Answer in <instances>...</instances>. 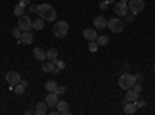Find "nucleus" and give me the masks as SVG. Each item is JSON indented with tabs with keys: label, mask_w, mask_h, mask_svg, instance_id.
Wrapping results in <instances>:
<instances>
[{
	"label": "nucleus",
	"mask_w": 155,
	"mask_h": 115,
	"mask_svg": "<svg viewBox=\"0 0 155 115\" xmlns=\"http://www.w3.org/2000/svg\"><path fill=\"white\" fill-rule=\"evenodd\" d=\"M37 14L41 16L45 22H53L56 19V9L51 6L50 3H42V5H39Z\"/></svg>",
	"instance_id": "nucleus-1"
},
{
	"label": "nucleus",
	"mask_w": 155,
	"mask_h": 115,
	"mask_svg": "<svg viewBox=\"0 0 155 115\" xmlns=\"http://www.w3.org/2000/svg\"><path fill=\"white\" fill-rule=\"evenodd\" d=\"M135 83H137L135 75H130V73H123V75L120 76V79H118V84H120V87L123 89V90L132 89Z\"/></svg>",
	"instance_id": "nucleus-2"
},
{
	"label": "nucleus",
	"mask_w": 155,
	"mask_h": 115,
	"mask_svg": "<svg viewBox=\"0 0 155 115\" xmlns=\"http://www.w3.org/2000/svg\"><path fill=\"white\" fill-rule=\"evenodd\" d=\"M107 28H109L112 33H115V34H120V33H123V30H124V22H123L120 17H112V19L107 22Z\"/></svg>",
	"instance_id": "nucleus-3"
},
{
	"label": "nucleus",
	"mask_w": 155,
	"mask_h": 115,
	"mask_svg": "<svg viewBox=\"0 0 155 115\" xmlns=\"http://www.w3.org/2000/svg\"><path fill=\"white\" fill-rule=\"evenodd\" d=\"M67 33H68V23L65 20H61V22H56L54 23L53 34L56 37H64V36H67Z\"/></svg>",
	"instance_id": "nucleus-4"
},
{
	"label": "nucleus",
	"mask_w": 155,
	"mask_h": 115,
	"mask_svg": "<svg viewBox=\"0 0 155 115\" xmlns=\"http://www.w3.org/2000/svg\"><path fill=\"white\" fill-rule=\"evenodd\" d=\"M127 9L132 14H138L144 9V0H129L127 2Z\"/></svg>",
	"instance_id": "nucleus-5"
},
{
	"label": "nucleus",
	"mask_w": 155,
	"mask_h": 115,
	"mask_svg": "<svg viewBox=\"0 0 155 115\" xmlns=\"http://www.w3.org/2000/svg\"><path fill=\"white\" fill-rule=\"evenodd\" d=\"M17 27L22 30V31H30L33 28V20L28 17V16H20L19 17V22H17Z\"/></svg>",
	"instance_id": "nucleus-6"
},
{
	"label": "nucleus",
	"mask_w": 155,
	"mask_h": 115,
	"mask_svg": "<svg viewBox=\"0 0 155 115\" xmlns=\"http://www.w3.org/2000/svg\"><path fill=\"white\" fill-rule=\"evenodd\" d=\"M5 79L8 81V84H9V86H16V84H19V81H20L22 78H20V75H19L17 72L11 70V72H8V73H6Z\"/></svg>",
	"instance_id": "nucleus-7"
},
{
	"label": "nucleus",
	"mask_w": 155,
	"mask_h": 115,
	"mask_svg": "<svg viewBox=\"0 0 155 115\" xmlns=\"http://www.w3.org/2000/svg\"><path fill=\"white\" fill-rule=\"evenodd\" d=\"M19 44H27V45H30V44H33L34 42V34L31 33V31H22V34H20V37H19Z\"/></svg>",
	"instance_id": "nucleus-8"
},
{
	"label": "nucleus",
	"mask_w": 155,
	"mask_h": 115,
	"mask_svg": "<svg viewBox=\"0 0 155 115\" xmlns=\"http://www.w3.org/2000/svg\"><path fill=\"white\" fill-rule=\"evenodd\" d=\"M58 101H59V95L56 93V92H50L47 96H45V103H47V106L48 107H56V104H58Z\"/></svg>",
	"instance_id": "nucleus-9"
},
{
	"label": "nucleus",
	"mask_w": 155,
	"mask_h": 115,
	"mask_svg": "<svg viewBox=\"0 0 155 115\" xmlns=\"http://www.w3.org/2000/svg\"><path fill=\"white\" fill-rule=\"evenodd\" d=\"M115 12H116L120 17H126V16H127V3H124V2L115 3Z\"/></svg>",
	"instance_id": "nucleus-10"
},
{
	"label": "nucleus",
	"mask_w": 155,
	"mask_h": 115,
	"mask_svg": "<svg viewBox=\"0 0 155 115\" xmlns=\"http://www.w3.org/2000/svg\"><path fill=\"white\" fill-rule=\"evenodd\" d=\"M93 27H95L96 30H104V28H107V20H106V17L96 16V17L93 19Z\"/></svg>",
	"instance_id": "nucleus-11"
},
{
	"label": "nucleus",
	"mask_w": 155,
	"mask_h": 115,
	"mask_svg": "<svg viewBox=\"0 0 155 115\" xmlns=\"http://www.w3.org/2000/svg\"><path fill=\"white\" fill-rule=\"evenodd\" d=\"M124 112L126 113H135L138 110V106H137V101H126L124 100Z\"/></svg>",
	"instance_id": "nucleus-12"
},
{
	"label": "nucleus",
	"mask_w": 155,
	"mask_h": 115,
	"mask_svg": "<svg viewBox=\"0 0 155 115\" xmlns=\"http://www.w3.org/2000/svg\"><path fill=\"white\" fill-rule=\"evenodd\" d=\"M82 34H84V37L90 42V41H96V37H98V31H96V28H85L84 31H82Z\"/></svg>",
	"instance_id": "nucleus-13"
},
{
	"label": "nucleus",
	"mask_w": 155,
	"mask_h": 115,
	"mask_svg": "<svg viewBox=\"0 0 155 115\" xmlns=\"http://www.w3.org/2000/svg\"><path fill=\"white\" fill-rule=\"evenodd\" d=\"M54 69H56V59H48V61H44V64H42V70L45 72V73H51V72H54Z\"/></svg>",
	"instance_id": "nucleus-14"
},
{
	"label": "nucleus",
	"mask_w": 155,
	"mask_h": 115,
	"mask_svg": "<svg viewBox=\"0 0 155 115\" xmlns=\"http://www.w3.org/2000/svg\"><path fill=\"white\" fill-rule=\"evenodd\" d=\"M33 55L37 61H45L47 59V52H44V50L41 47H34L33 48Z\"/></svg>",
	"instance_id": "nucleus-15"
},
{
	"label": "nucleus",
	"mask_w": 155,
	"mask_h": 115,
	"mask_svg": "<svg viewBox=\"0 0 155 115\" xmlns=\"http://www.w3.org/2000/svg\"><path fill=\"white\" fill-rule=\"evenodd\" d=\"M56 109H58V112H59V113H71V112H70V109H68V103H67V101H62V100H59V101H58Z\"/></svg>",
	"instance_id": "nucleus-16"
},
{
	"label": "nucleus",
	"mask_w": 155,
	"mask_h": 115,
	"mask_svg": "<svg viewBox=\"0 0 155 115\" xmlns=\"http://www.w3.org/2000/svg\"><path fill=\"white\" fill-rule=\"evenodd\" d=\"M47 103L45 101H41V103H37L36 104V109H34V113L36 115H44V113H47Z\"/></svg>",
	"instance_id": "nucleus-17"
},
{
	"label": "nucleus",
	"mask_w": 155,
	"mask_h": 115,
	"mask_svg": "<svg viewBox=\"0 0 155 115\" xmlns=\"http://www.w3.org/2000/svg\"><path fill=\"white\" fill-rule=\"evenodd\" d=\"M44 27H45V20L39 16L36 20H33V28L34 30H37V31H41V30H44Z\"/></svg>",
	"instance_id": "nucleus-18"
},
{
	"label": "nucleus",
	"mask_w": 155,
	"mask_h": 115,
	"mask_svg": "<svg viewBox=\"0 0 155 115\" xmlns=\"http://www.w3.org/2000/svg\"><path fill=\"white\" fill-rule=\"evenodd\" d=\"M138 95L134 89H127V92H126V101H137L138 100Z\"/></svg>",
	"instance_id": "nucleus-19"
},
{
	"label": "nucleus",
	"mask_w": 155,
	"mask_h": 115,
	"mask_svg": "<svg viewBox=\"0 0 155 115\" xmlns=\"http://www.w3.org/2000/svg\"><path fill=\"white\" fill-rule=\"evenodd\" d=\"M58 83L56 81H53V79H48L47 83H45V89L48 92H58Z\"/></svg>",
	"instance_id": "nucleus-20"
},
{
	"label": "nucleus",
	"mask_w": 155,
	"mask_h": 115,
	"mask_svg": "<svg viewBox=\"0 0 155 115\" xmlns=\"http://www.w3.org/2000/svg\"><path fill=\"white\" fill-rule=\"evenodd\" d=\"M25 8H27V5H23V3L19 2V5L14 6V16H16V17L23 16V14H25Z\"/></svg>",
	"instance_id": "nucleus-21"
},
{
	"label": "nucleus",
	"mask_w": 155,
	"mask_h": 115,
	"mask_svg": "<svg viewBox=\"0 0 155 115\" xmlns=\"http://www.w3.org/2000/svg\"><path fill=\"white\" fill-rule=\"evenodd\" d=\"M96 42H98V45H107L109 44V36H106V34H102V36H98L96 37Z\"/></svg>",
	"instance_id": "nucleus-22"
},
{
	"label": "nucleus",
	"mask_w": 155,
	"mask_h": 115,
	"mask_svg": "<svg viewBox=\"0 0 155 115\" xmlns=\"http://www.w3.org/2000/svg\"><path fill=\"white\" fill-rule=\"evenodd\" d=\"M56 58H58V50H56V48H50L48 52H47V59L53 61V59H56Z\"/></svg>",
	"instance_id": "nucleus-23"
},
{
	"label": "nucleus",
	"mask_w": 155,
	"mask_h": 115,
	"mask_svg": "<svg viewBox=\"0 0 155 115\" xmlns=\"http://www.w3.org/2000/svg\"><path fill=\"white\" fill-rule=\"evenodd\" d=\"M98 48H99V45H98V42H96V41H90V42H88V50H90L92 53L98 52Z\"/></svg>",
	"instance_id": "nucleus-24"
},
{
	"label": "nucleus",
	"mask_w": 155,
	"mask_h": 115,
	"mask_svg": "<svg viewBox=\"0 0 155 115\" xmlns=\"http://www.w3.org/2000/svg\"><path fill=\"white\" fill-rule=\"evenodd\" d=\"M14 92H16V95H23V93H25V87L19 83V84L14 86Z\"/></svg>",
	"instance_id": "nucleus-25"
},
{
	"label": "nucleus",
	"mask_w": 155,
	"mask_h": 115,
	"mask_svg": "<svg viewBox=\"0 0 155 115\" xmlns=\"http://www.w3.org/2000/svg\"><path fill=\"white\" fill-rule=\"evenodd\" d=\"M12 36H14L16 37V39H19V37H20V34H22V30L19 28V27H14V28H12Z\"/></svg>",
	"instance_id": "nucleus-26"
},
{
	"label": "nucleus",
	"mask_w": 155,
	"mask_h": 115,
	"mask_svg": "<svg viewBox=\"0 0 155 115\" xmlns=\"http://www.w3.org/2000/svg\"><path fill=\"white\" fill-rule=\"evenodd\" d=\"M56 69H58V70L65 69V62H64V61H59V59L56 58Z\"/></svg>",
	"instance_id": "nucleus-27"
},
{
	"label": "nucleus",
	"mask_w": 155,
	"mask_h": 115,
	"mask_svg": "<svg viewBox=\"0 0 155 115\" xmlns=\"http://www.w3.org/2000/svg\"><path fill=\"white\" fill-rule=\"evenodd\" d=\"M56 93H58V95H64V93H67V87H65V86H59Z\"/></svg>",
	"instance_id": "nucleus-28"
},
{
	"label": "nucleus",
	"mask_w": 155,
	"mask_h": 115,
	"mask_svg": "<svg viewBox=\"0 0 155 115\" xmlns=\"http://www.w3.org/2000/svg\"><path fill=\"white\" fill-rule=\"evenodd\" d=\"M132 89H134V90H135L137 93H140L141 90H143V87H141V84H137V83L134 84V87H132Z\"/></svg>",
	"instance_id": "nucleus-29"
},
{
	"label": "nucleus",
	"mask_w": 155,
	"mask_h": 115,
	"mask_svg": "<svg viewBox=\"0 0 155 115\" xmlns=\"http://www.w3.org/2000/svg\"><path fill=\"white\" fill-rule=\"evenodd\" d=\"M28 9H30L31 12H37V11H39V5H30Z\"/></svg>",
	"instance_id": "nucleus-30"
},
{
	"label": "nucleus",
	"mask_w": 155,
	"mask_h": 115,
	"mask_svg": "<svg viewBox=\"0 0 155 115\" xmlns=\"http://www.w3.org/2000/svg\"><path fill=\"white\" fill-rule=\"evenodd\" d=\"M137 106L138 107H144L146 106V100H140V101L137 100Z\"/></svg>",
	"instance_id": "nucleus-31"
},
{
	"label": "nucleus",
	"mask_w": 155,
	"mask_h": 115,
	"mask_svg": "<svg viewBox=\"0 0 155 115\" xmlns=\"http://www.w3.org/2000/svg\"><path fill=\"white\" fill-rule=\"evenodd\" d=\"M107 6H109V3L106 2V0H104V2H101V3H99V8H101V9H106Z\"/></svg>",
	"instance_id": "nucleus-32"
},
{
	"label": "nucleus",
	"mask_w": 155,
	"mask_h": 115,
	"mask_svg": "<svg viewBox=\"0 0 155 115\" xmlns=\"http://www.w3.org/2000/svg\"><path fill=\"white\" fill-rule=\"evenodd\" d=\"M19 83H20V84H22V86H23L25 89H27V87H28V81H27V79H20Z\"/></svg>",
	"instance_id": "nucleus-33"
},
{
	"label": "nucleus",
	"mask_w": 155,
	"mask_h": 115,
	"mask_svg": "<svg viewBox=\"0 0 155 115\" xmlns=\"http://www.w3.org/2000/svg\"><path fill=\"white\" fill-rule=\"evenodd\" d=\"M123 73H129V66H127V64L123 66Z\"/></svg>",
	"instance_id": "nucleus-34"
},
{
	"label": "nucleus",
	"mask_w": 155,
	"mask_h": 115,
	"mask_svg": "<svg viewBox=\"0 0 155 115\" xmlns=\"http://www.w3.org/2000/svg\"><path fill=\"white\" fill-rule=\"evenodd\" d=\"M19 2H20V3H23V5H30L31 0H19Z\"/></svg>",
	"instance_id": "nucleus-35"
},
{
	"label": "nucleus",
	"mask_w": 155,
	"mask_h": 115,
	"mask_svg": "<svg viewBox=\"0 0 155 115\" xmlns=\"http://www.w3.org/2000/svg\"><path fill=\"white\" fill-rule=\"evenodd\" d=\"M25 113H27V115H31V113H34V110H33V109H27V110H25Z\"/></svg>",
	"instance_id": "nucleus-36"
},
{
	"label": "nucleus",
	"mask_w": 155,
	"mask_h": 115,
	"mask_svg": "<svg viewBox=\"0 0 155 115\" xmlns=\"http://www.w3.org/2000/svg\"><path fill=\"white\" fill-rule=\"evenodd\" d=\"M50 115H59V112H58V109H56V110H51V112H50Z\"/></svg>",
	"instance_id": "nucleus-37"
},
{
	"label": "nucleus",
	"mask_w": 155,
	"mask_h": 115,
	"mask_svg": "<svg viewBox=\"0 0 155 115\" xmlns=\"http://www.w3.org/2000/svg\"><path fill=\"white\" fill-rule=\"evenodd\" d=\"M135 78H137V79H141V78H143V75H141V73H137Z\"/></svg>",
	"instance_id": "nucleus-38"
},
{
	"label": "nucleus",
	"mask_w": 155,
	"mask_h": 115,
	"mask_svg": "<svg viewBox=\"0 0 155 115\" xmlns=\"http://www.w3.org/2000/svg\"><path fill=\"white\" fill-rule=\"evenodd\" d=\"M127 20H129V22L134 20V16H132V14H129V16H127Z\"/></svg>",
	"instance_id": "nucleus-39"
},
{
	"label": "nucleus",
	"mask_w": 155,
	"mask_h": 115,
	"mask_svg": "<svg viewBox=\"0 0 155 115\" xmlns=\"http://www.w3.org/2000/svg\"><path fill=\"white\" fill-rule=\"evenodd\" d=\"M107 3H115V0H106Z\"/></svg>",
	"instance_id": "nucleus-40"
},
{
	"label": "nucleus",
	"mask_w": 155,
	"mask_h": 115,
	"mask_svg": "<svg viewBox=\"0 0 155 115\" xmlns=\"http://www.w3.org/2000/svg\"><path fill=\"white\" fill-rule=\"evenodd\" d=\"M121 2H124V3H127V2H129V0H121Z\"/></svg>",
	"instance_id": "nucleus-41"
},
{
	"label": "nucleus",
	"mask_w": 155,
	"mask_h": 115,
	"mask_svg": "<svg viewBox=\"0 0 155 115\" xmlns=\"http://www.w3.org/2000/svg\"><path fill=\"white\" fill-rule=\"evenodd\" d=\"M153 70H155V62H153Z\"/></svg>",
	"instance_id": "nucleus-42"
}]
</instances>
